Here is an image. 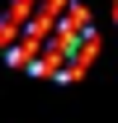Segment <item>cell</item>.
Here are the masks:
<instances>
[{"label":"cell","instance_id":"obj_1","mask_svg":"<svg viewBox=\"0 0 118 123\" xmlns=\"http://www.w3.org/2000/svg\"><path fill=\"white\" fill-rule=\"evenodd\" d=\"M113 24H118V5H113Z\"/></svg>","mask_w":118,"mask_h":123}]
</instances>
